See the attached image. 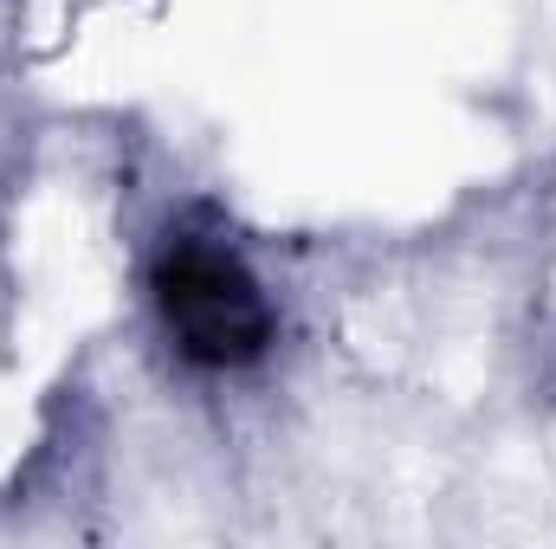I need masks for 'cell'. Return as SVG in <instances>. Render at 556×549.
I'll use <instances>...</instances> for the list:
<instances>
[{
  "instance_id": "obj_1",
  "label": "cell",
  "mask_w": 556,
  "mask_h": 549,
  "mask_svg": "<svg viewBox=\"0 0 556 549\" xmlns=\"http://www.w3.org/2000/svg\"><path fill=\"white\" fill-rule=\"evenodd\" d=\"M149 317L162 343L201 375L260 369L278 343V304L266 278L227 240L175 233L149 259Z\"/></svg>"
}]
</instances>
